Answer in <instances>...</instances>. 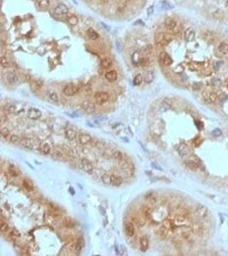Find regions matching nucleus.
I'll use <instances>...</instances> for the list:
<instances>
[{
	"instance_id": "ea45409f",
	"label": "nucleus",
	"mask_w": 228,
	"mask_h": 256,
	"mask_svg": "<svg viewBox=\"0 0 228 256\" xmlns=\"http://www.w3.org/2000/svg\"><path fill=\"white\" fill-rule=\"evenodd\" d=\"M110 176L111 174H109V173H104L102 177V180L104 184H110Z\"/></svg>"
},
{
	"instance_id": "09e8293b",
	"label": "nucleus",
	"mask_w": 228,
	"mask_h": 256,
	"mask_svg": "<svg viewBox=\"0 0 228 256\" xmlns=\"http://www.w3.org/2000/svg\"><path fill=\"white\" fill-rule=\"evenodd\" d=\"M192 87H193V89L194 90H199L200 88L202 87V83H200V82H195L194 84H193V85H192Z\"/></svg>"
},
{
	"instance_id": "a878e982",
	"label": "nucleus",
	"mask_w": 228,
	"mask_h": 256,
	"mask_svg": "<svg viewBox=\"0 0 228 256\" xmlns=\"http://www.w3.org/2000/svg\"><path fill=\"white\" fill-rule=\"evenodd\" d=\"M218 51L222 55H228V44L226 42H222L218 46Z\"/></svg>"
},
{
	"instance_id": "c756f323",
	"label": "nucleus",
	"mask_w": 228,
	"mask_h": 256,
	"mask_svg": "<svg viewBox=\"0 0 228 256\" xmlns=\"http://www.w3.org/2000/svg\"><path fill=\"white\" fill-rule=\"evenodd\" d=\"M140 248L142 251H146L149 248V241L146 237H142L140 239Z\"/></svg>"
},
{
	"instance_id": "2f4dec72",
	"label": "nucleus",
	"mask_w": 228,
	"mask_h": 256,
	"mask_svg": "<svg viewBox=\"0 0 228 256\" xmlns=\"http://www.w3.org/2000/svg\"><path fill=\"white\" fill-rule=\"evenodd\" d=\"M154 80V73L153 71H148L147 73H145V75L143 76V81H145L146 83H151L152 81Z\"/></svg>"
},
{
	"instance_id": "aec40b11",
	"label": "nucleus",
	"mask_w": 228,
	"mask_h": 256,
	"mask_svg": "<svg viewBox=\"0 0 228 256\" xmlns=\"http://www.w3.org/2000/svg\"><path fill=\"white\" fill-rule=\"evenodd\" d=\"M36 4L39 10L44 11L50 6V0H36Z\"/></svg>"
},
{
	"instance_id": "f704fd0d",
	"label": "nucleus",
	"mask_w": 228,
	"mask_h": 256,
	"mask_svg": "<svg viewBox=\"0 0 228 256\" xmlns=\"http://www.w3.org/2000/svg\"><path fill=\"white\" fill-rule=\"evenodd\" d=\"M23 185L27 190H29V191H32L33 190V184L32 183V181H30L29 179H25L23 181Z\"/></svg>"
},
{
	"instance_id": "7c9ffc66",
	"label": "nucleus",
	"mask_w": 228,
	"mask_h": 256,
	"mask_svg": "<svg viewBox=\"0 0 228 256\" xmlns=\"http://www.w3.org/2000/svg\"><path fill=\"white\" fill-rule=\"evenodd\" d=\"M0 63H1V66L3 67L4 68H10V60H9L6 56H1Z\"/></svg>"
},
{
	"instance_id": "20e7f679",
	"label": "nucleus",
	"mask_w": 228,
	"mask_h": 256,
	"mask_svg": "<svg viewBox=\"0 0 228 256\" xmlns=\"http://www.w3.org/2000/svg\"><path fill=\"white\" fill-rule=\"evenodd\" d=\"M110 98V96L107 92H96L95 96H94V99H95V102L97 104H99V105H103L105 102H108V100Z\"/></svg>"
},
{
	"instance_id": "4c0bfd02",
	"label": "nucleus",
	"mask_w": 228,
	"mask_h": 256,
	"mask_svg": "<svg viewBox=\"0 0 228 256\" xmlns=\"http://www.w3.org/2000/svg\"><path fill=\"white\" fill-rule=\"evenodd\" d=\"M10 141L12 143H18L21 142V138H20L19 136L13 134V135H10Z\"/></svg>"
},
{
	"instance_id": "f3484780",
	"label": "nucleus",
	"mask_w": 228,
	"mask_h": 256,
	"mask_svg": "<svg viewBox=\"0 0 228 256\" xmlns=\"http://www.w3.org/2000/svg\"><path fill=\"white\" fill-rule=\"evenodd\" d=\"M65 137L68 140H74L77 138V132L73 127H67L65 130Z\"/></svg>"
},
{
	"instance_id": "c9c22d12",
	"label": "nucleus",
	"mask_w": 228,
	"mask_h": 256,
	"mask_svg": "<svg viewBox=\"0 0 228 256\" xmlns=\"http://www.w3.org/2000/svg\"><path fill=\"white\" fill-rule=\"evenodd\" d=\"M139 64L141 67L146 68V67H148L150 65V59L148 58V57H146V56H143L142 59H141V61H140Z\"/></svg>"
},
{
	"instance_id": "f257e3e1",
	"label": "nucleus",
	"mask_w": 228,
	"mask_h": 256,
	"mask_svg": "<svg viewBox=\"0 0 228 256\" xmlns=\"http://www.w3.org/2000/svg\"><path fill=\"white\" fill-rule=\"evenodd\" d=\"M155 42L160 46H166L172 41V36L166 33H157L155 35Z\"/></svg>"
},
{
	"instance_id": "6ab92c4d",
	"label": "nucleus",
	"mask_w": 228,
	"mask_h": 256,
	"mask_svg": "<svg viewBox=\"0 0 228 256\" xmlns=\"http://www.w3.org/2000/svg\"><path fill=\"white\" fill-rule=\"evenodd\" d=\"M118 78V74L116 71L114 70H110V71H108L106 73H105V79L109 82H114V81L117 80Z\"/></svg>"
},
{
	"instance_id": "7ed1b4c3",
	"label": "nucleus",
	"mask_w": 228,
	"mask_h": 256,
	"mask_svg": "<svg viewBox=\"0 0 228 256\" xmlns=\"http://www.w3.org/2000/svg\"><path fill=\"white\" fill-rule=\"evenodd\" d=\"M4 77L8 84L15 85L18 82V75L13 70H6L4 73Z\"/></svg>"
},
{
	"instance_id": "423d86ee",
	"label": "nucleus",
	"mask_w": 228,
	"mask_h": 256,
	"mask_svg": "<svg viewBox=\"0 0 228 256\" xmlns=\"http://www.w3.org/2000/svg\"><path fill=\"white\" fill-rule=\"evenodd\" d=\"M159 60H160V62L162 63V65L165 67L170 66L173 63V58L167 52H162L159 55Z\"/></svg>"
},
{
	"instance_id": "ddd939ff",
	"label": "nucleus",
	"mask_w": 228,
	"mask_h": 256,
	"mask_svg": "<svg viewBox=\"0 0 228 256\" xmlns=\"http://www.w3.org/2000/svg\"><path fill=\"white\" fill-rule=\"evenodd\" d=\"M195 37L196 32L195 30L193 29L192 27H188L187 29L184 31V39L185 41H187V42H191L192 40H194Z\"/></svg>"
},
{
	"instance_id": "c03bdc74",
	"label": "nucleus",
	"mask_w": 228,
	"mask_h": 256,
	"mask_svg": "<svg viewBox=\"0 0 228 256\" xmlns=\"http://www.w3.org/2000/svg\"><path fill=\"white\" fill-rule=\"evenodd\" d=\"M179 152L180 154L182 156H184L188 154V149L185 146H181L180 150H179Z\"/></svg>"
},
{
	"instance_id": "49530a36",
	"label": "nucleus",
	"mask_w": 228,
	"mask_h": 256,
	"mask_svg": "<svg viewBox=\"0 0 228 256\" xmlns=\"http://www.w3.org/2000/svg\"><path fill=\"white\" fill-rule=\"evenodd\" d=\"M82 248H83V240L81 238V239L76 242V250H77V251H80Z\"/></svg>"
},
{
	"instance_id": "bb28decb",
	"label": "nucleus",
	"mask_w": 228,
	"mask_h": 256,
	"mask_svg": "<svg viewBox=\"0 0 228 256\" xmlns=\"http://www.w3.org/2000/svg\"><path fill=\"white\" fill-rule=\"evenodd\" d=\"M112 65H113V62H112V60H111L110 58H109V57H105V58H103V60L101 61V67L103 68H106V69L110 68L111 67H112Z\"/></svg>"
},
{
	"instance_id": "0eeeda50",
	"label": "nucleus",
	"mask_w": 228,
	"mask_h": 256,
	"mask_svg": "<svg viewBox=\"0 0 228 256\" xmlns=\"http://www.w3.org/2000/svg\"><path fill=\"white\" fill-rule=\"evenodd\" d=\"M46 95H47L48 100L52 103L58 104L59 102H60V98H59L58 94L53 89H48L47 92H46Z\"/></svg>"
},
{
	"instance_id": "473e14b6",
	"label": "nucleus",
	"mask_w": 228,
	"mask_h": 256,
	"mask_svg": "<svg viewBox=\"0 0 228 256\" xmlns=\"http://www.w3.org/2000/svg\"><path fill=\"white\" fill-rule=\"evenodd\" d=\"M143 77L142 74L140 73H138L137 75H135V77L133 78V84L135 85H139L143 83Z\"/></svg>"
},
{
	"instance_id": "79ce46f5",
	"label": "nucleus",
	"mask_w": 228,
	"mask_h": 256,
	"mask_svg": "<svg viewBox=\"0 0 228 256\" xmlns=\"http://www.w3.org/2000/svg\"><path fill=\"white\" fill-rule=\"evenodd\" d=\"M8 230H9V225L2 220V221H1V225H0V230H1L2 232H6Z\"/></svg>"
},
{
	"instance_id": "37998d69",
	"label": "nucleus",
	"mask_w": 228,
	"mask_h": 256,
	"mask_svg": "<svg viewBox=\"0 0 228 256\" xmlns=\"http://www.w3.org/2000/svg\"><path fill=\"white\" fill-rule=\"evenodd\" d=\"M212 135L213 137H215V138L221 137L222 135V131H221L220 128H215V129H213V131H212Z\"/></svg>"
},
{
	"instance_id": "c85d7f7f",
	"label": "nucleus",
	"mask_w": 228,
	"mask_h": 256,
	"mask_svg": "<svg viewBox=\"0 0 228 256\" xmlns=\"http://www.w3.org/2000/svg\"><path fill=\"white\" fill-rule=\"evenodd\" d=\"M40 151L41 153L44 154V155H48V154L51 153V151H52V147H51V145L49 143H44L41 145Z\"/></svg>"
},
{
	"instance_id": "72a5a7b5",
	"label": "nucleus",
	"mask_w": 228,
	"mask_h": 256,
	"mask_svg": "<svg viewBox=\"0 0 228 256\" xmlns=\"http://www.w3.org/2000/svg\"><path fill=\"white\" fill-rule=\"evenodd\" d=\"M213 37H214V33L209 32V31L203 33V38L207 42H212L213 40Z\"/></svg>"
},
{
	"instance_id": "2eb2a0df",
	"label": "nucleus",
	"mask_w": 228,
	"mask_h": 256,
	"mask_svg": "<svg viewBox=\"0 0 228 256\" xmlns=\"http://www.w3.org/2000/svg\"><path fill=\"white\" fill-rule=\"evenodd\" d=\"M78 140H79V143L81 144H88L92 142V137L91 135H89L87 133H81L78 135Z\"/></svg>"
},
{
	"instance_id": "f8f14e48",
	"label": "nucleus",
	"mask_w": 228,
	"mask_h": 256,
	"mask_svg": "<svg viewBox=\"0 0 228 256\" xmlns=\"http://www.w3.org/2000/svg\"><path fill=\"white\" fill-rule=\"evenodd\" d=\"M81 167L82 169L87 173H92L93 171V166H92V162L87 160V159H82L81 160Z\"/></svg>"
},
{
	"instance_id": "b1692460",
	"label": "nucleus",
	"mask_w": 228,
	"mask_h": 256,
	"mask_svg": "<svg viewBox=\"0 0 228 256\" xmlns=\"http://www.w3.org/2000/svg\"><path fill=\"white\" fill-rule=\"evenodd\" d=\"M67 22L71 26H76L79 23V18L75 15H67Z\"/></svg>"
},
{
	"instance_id": "39448f33",
	"label": "nucleus",
	"mask_w": 228,
	"mask_h": 256,
	"mask_svg": "<svg viewBox=\"0 0 228 256\" xmlns=\"http://www.w3.org/2000/svg\"><path fill=\"white\" fill-rule=\"evenodd\" d=\"M202 98L207 103H213L217 101L218 96L215 92L211 91H204L202 92Z\"/></svg>"
},
{
	"instance_id": "a19ab883",
	"label": "nucleus",
	"mask_w": 228,
	"mask_h": 256,
	"mask_svg": "<svg viewBox=\"0 0 228 256\" xmlns=\"http://www.w3.org/2000/svg\"><path fill=\"white\" fill-rule=\"evenodd\" d=\"M113 157L114 159H116L118 161H122L123 160V155L121 151H118V150H115L114 153H113Z\"/></svg>"
},
{
	"instance_id": "6e6552de",
	"label": "nucleus",
	"mask_w": 228,
	"mask_h": 256,
	"mask_svg": "<svg viewBox=\"0 0 228 256\" xmlns=\"http://www.w3.org/2000/svg\"><path fill=\"white\" fill-rule=\"evenodd\" d=\"M77 92L78 87L72 84L67 85L66 86L63 88V93H64V95L68 96V97H72V96L75 95Z\"/></svg>"
},
{
	"instance_id": "a18cd8bd",
	"label": "nucleus",
	"mask_w": 228,
	"mask_h": 256,
	"mask_svg": "<svg viewBox=\"0 0 228 256\" xmlns=\"http://www.w3.org/2000/svg\"><path fill=\"white\" fill-rule=\"evenodd\" d=\"M63 224H64V225L66 227H72L73 226V225H74V223H73V221L70 220V219H65L64 220V221H63Z\"/></svg>"
},
{
	"instance_id": "f03ea898",
	"label": "nucleus",
	"mask_w": 228,
	"mask_h": 256,
	"mask_svg": "<svg viewBox=\"0 0 228 256\" xmlns=\"http://www.w3.org/2000/svg\"><path fill=\"white\" fill-rule=\"evenodd\" d=\"M68 15V8L67 7L65 4H59L56 6L54 10V15L56 18H63L67 17Z\"/></svg>"
},
{
	"instance_id": "e433bc0d",
	"label": "nucleus",
	"mask_w": 228,
	"mask_h": 256,
	"mask_svg": "<svg viewBox=\"0 0 228 256\" xmlns=\"http://www.w3.org/2000/svg\"><path fill=\"white\" fill-rule=\"evenodd\" d=\"M9 236H10V237L11 239H13V240H15V239L20 237L19 232L15 230H11L10 231V233H9Z\"/></svg>"
},
{
	"instance_id": "8fccbe9b",
	"label": "nucleus",
	"mask_w": 228,
	"mask_h": 256,
	"mask_svg": "<svg viewBox=\"0 0 228 256\" xmlns=\"http://www.w3.org/2000/svg\"><path fill=\"white\" fill-rule=\"evenodd\" d=\"M221 64H222V62H215V63H214V65H213V67L215 68V69H218V68H220V66H221Z\"/></svg>"
},
{
	"instance_id": "4be33fe9",
	"label": "nucleus",
	"mask_w": 228,
	"mask_h": 256,
	"mask_svg": "<svg viewBox=\"0 0 228 256\" xmlns=\"http://www.w3.org/2000/svg\"><path fill=\"white\" fill-rule=\"evenodd\" d=\"M44 86V83L43 81H39V80H34L31 82V87L33 90L35 91H39Z\"/></svg>"
},
{
	"instance_id": "412c9836",
	"label": "nucleus",
	"mask_w": 228,
	"mask_h": 256,
	"mask_svg": "<svg viewBox=\"0 0 228 256\" xmlns=\"http://www.w3.org/2000/svg\"><path fill=\"white\" fill-rule=\"evenodd\" d=\"M164 23H165L166 27H167L168 29L170 30L174 29L177 26L176 21L173 18H172V17H167V18L165 19V21H164Z\"/></svg>"
},
{
	"instance_id": "a211bd4d",
	"label": "nucleus",
	"mask_w": 228,
	"mask_h": 256,
	"mask_svg": "<svg viewBox=\"0 0 228 256\" xmlns=\"http://www.w3.org/2000/svg\"><path fill=\"white\" fill-rule=\"evenodd\" d=\"M123 183V180L121 177L116 175H112L110 176V185L114 187L121 186Z\"/></svg>"
},
{
	"instance_id": "393cba45",
	"label": "nucleus",
	"mask_w": 228,
	"mask_h": 256,
	"mask_svg": "<svg viewBox=\"0 0 228 256\" xmlns=\"http://www.w3.org/2000/svg\"><path fill=\"white\" fill-rule=\"evenodd\" d=\"M125 231L126 234L127 235L128 237H133L134 233H135V228L133 224L128 223L125 226Z\"/></svg>"
},
{
	"instance_id": "4468645a",
	"label": "nucleus",
	"mask_w": 228,
	"mask_h": 256,
	"mask_svg": "<svg viewBox=\"0 0 228 256\" xmlns=\"http://www.w3.org/2000/svg\"><path fill=\"white\" fill-rule=\"evenodd\" d=\"M4 112L8 114H19L20 112H22L23 109H20L15 104H6L4 106Z\"/></svg>"
},
{
	"instance_id": "58836bf2",
	"label": "nucleus",
	"mask_w": 228,
	"mask_h": 256,
	"mask_svg": "<svg viewBox=\"0 0 228 256\" xmlns=\"http://www.w3.org/2000/svg\"><path fill=\"white\" fill-rule=\"evenodd\" d=\"M1 135L4 138H7L10 137V130L8 128H2L1 130Z\"/></svg>"
},
{
	"instance_id": "cd10ccee",
	"label": "nucleus",
	"mask_w": 228,
	"mask_h": 256,
	"mask_svg": "<svg viewBox=\"0 0 228 256\" xmlns=\"http://www.w3.org/2000/svg\"><path fill=\"white\" fill-rule=\"evenodd\" d=\"M86 33H87V36H88L89 39H92V40H96V39H97L98 37H99L98 33H97L95 30L92 29V28H89V29L87 30Z\"/></svg>"
},
{
	"instance_id": "5701e85b",
	"label": "nucleus",
	"mask_w": 228,
	"mask_h": 256,
	"mask_svg": "<svg viewBox=\"0 0 228 256\" xmlns=\"http://www.w3.org/2000/svg\"><path fill=\"white\" fill-rule=\"evenodd\" d=\"M142 57H143V56H142V53L140 51H135L132 55V62H133V64L138 65V64H139Z\"/></svg>"
},
{
	"instance_id": "1a4fd4ad",
	"label": "nucleus",
	"mask_w": 228,
	"mask_h": 256,
	"mask_svg": "<svg viewBox=\"0 0 228 256\" xmlns=\"http://www.w3.org/2000/svg\"><path fill=\"white\" fill-rule=\"evenodd\" d=\"M27 116L31 120H39L40 119L42 116V112L40 110L35 109V108H31L28 111H27Z\"/></svg>"
},
{
	"instance_id": "9b49d317",
	"label": "nucleus",
	"mask_w": 228,
	"mask_h": 256,
	"mask_svg": "<svg viewBox=\"0 0 228 256\" xmlns=\"http://www.w3.org/2000/svg\"><path fill=\"white\" fill-rule=\"evenodd\" d=\"M81 107L84 109V111H85L87 114H92L95 112V104L93 102H91V101H85V102H84L82 103Z\"/></svg>"
},
{
	"instance_id": "de8ad7c7",
	"label": "nucleus",
	"mask_w": 228,
	"mask_h": 256,
	"mask_svg": "<svg viewBox=\"0 0 228 256\" xmlns=\"http://www.w3.org/2000/svg\"><path fill=\"white\" fill-rule=\"evenodd\" d=\"M9 172H10V173L11 174V176H13V177H16V176H18V172H17V171H16L15 168H13V167H10V169H9Z\"/></svg>"
},
{
	"instance_id": "dca6fc26",
	"label": "nucleus",
	"mask_w": 228,
	"mask_h": 256,
	"mask_svg": "<svg viewBox=\"0 0 228 256\" xmlns=\"http://www.w3.org/2000/svg\"><path fill=\"white\" fill-rule=\"evenodd\" d=\"M20 144L27 150H33L34 148V142L31 138H22Z\"/></svg>"
},
{
	"instance_id": "9d476101",
	"label": "nucleus",
	"mask_w": 228,
	"mask_h": 256,
	"mask_svg": "<svg viewBox=\"0 0 228 256\" xmlns=\"http://www.w3.org/2000/svg\"><path fill=\"white\" fill-rule=\"evenodd\" d=\"M196 212L197 213V215H198L199 217L202 218V219H206V218H208V216L209 214V209H207L205 206H203V205H198V206L197 207Z\"/></svg>"
}]
</instances>
